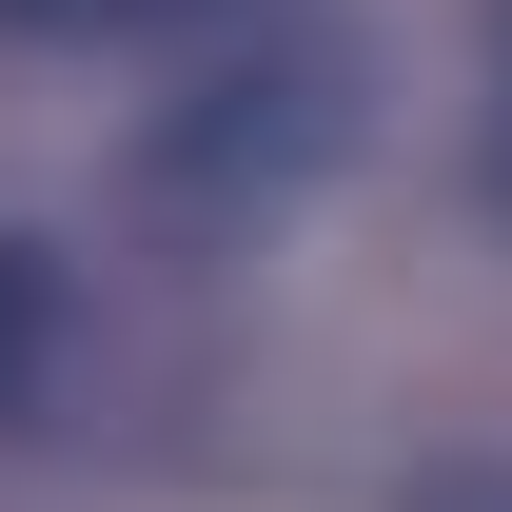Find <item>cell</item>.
I'll return each mask as SVG.
<instances>
[{
  "label": "cell",
  "mask_w": 512,
  "mask_h": 512,
  "mask_svg": "<svg viewBox=\"0 0 512 512\" xmlns=\"http://www.w3.org/2000/svg\"><path fill=\"white\" fill-rule=\"evenodd\" d=\"M473 178H493V217H512V60H493V158H473Z\"/></svg>",
  "instance_id": "cell-5"
},
{
  "label": "cell",
  "mask_w": 512,
  "mask_h": 512,
  "mask_svg": "<svg viewBox=\"0 0 512 512\" xmlns=\"http://www.w3.org/2000/svg\"><path fill=\"white\" fill-rule=\"evenodd\" d=\"M335 158V60H276V79H197V119L158 138V178L178 197H276Z\"/></svg>",
  "instance_id": "cell-1"
},
{
  "label": "cell",
  "mask_w": 512,
  "mask_h": 512,
  "mask_svg": "<svg viewBox=\"0 0 512 512\" xmlns=\"http://www.w3.org/2000/svg\"><path fill=\"white\" fill-rule=\"evenodd\" d=\"M414 512H512V473H434V493H414Z\"/></svg>",
  "instance_id": "cell-4"
},
{
  "label": "cell",
  "mask_w": 512,
  "mask_h": 512,
  "mask_svg": "<svg viewBox=\"0 0 512 512\" xmlns=\"http://www.w3.org/2000/svg\"><path fill=\"white\" fill-rule=\"evenodd\" d=\"M40 375H60V256L0 217V434L40 414Z\"/></svg>",
  "instance_id": "cell-2"
},
{
  "label": "cell",
  "mask_w": 512,
  "mask_h": 512,
  "mask_svg": "<svg viewBox=\"0 0 512 512\" xmlns=\"http://www.w3.org/2000/svg\"><path fill=\"white\" fill-rule=\"evenodd\" d=\"M0 20H40V40H79V20H197V0H0Z\"/></svg>",
  "instance_id": "cell-3"
}]
</instances>
